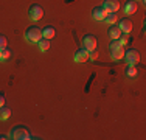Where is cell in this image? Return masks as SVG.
Segmentation results:
<instances>
[{
    "label": "cell",
    "mask_w": 146,
    "mask_h": 140,
    "mask_svg": "<svg viewBox=\"0 0 146 140\" xmlns=\"http://www.w3.org/2000/svg\"><path fill=\"white\" fill-rule=\"evenodd\" d=\"M9 135H11V139H14V140H30L31 139L30 129L27 128V126H23V125L14 126V128L11 129V132H9Z\"/></svg>",
    "instance_id": "cell-1"
},
{
    "label": "cell",
    "mask_w": 146,
    "mask_h": 140,
    "mask_svg": "<svg viewBox=\"0 0 146 140\" xmlns=\"http://www.w3.org/2000/svg\"><path fill=\"white\" fill-rule=\"evenodd\" d=\"M6 47V39H5V36L3 34H0V50L2 48H5Z\"/></svg>",
    "instance_id": "cell-21"
},
{
    "label": "cell",
    "mask_w": 146,
    "mask_h": 140,
    "mask_svg": "<svg viewBox=\"0 0 146 140\" xmlns=\"http://www.w3.org/2000/svg\"><path fill=\"white\" fill-rule=\"evenodd\" d=\"M106 14H107V11L103 6H95V8L92 9V19L96 20V22H100V20H104Z\"/></svg>",
    "instance_id": "cell-8"
},
{
    "label": "cell",
    "mask_w": 146,
    "mask_h": 140,
    "mask_svg": "<svg viewBox=\"0 0 146 140\" xmlns=\"http://www.w3.org/2000/svg\"><path fill=\"white\" fill-rule=\"evenodd\" d=\"M121 47L120 42H118V39H110V44H109V50H115V48Z\"/></svg>",
    "instance_id": "cell-19"
},
{
    "label": "cell",
    "mask_w": 146,
    "mask_h": 140,
    "mask_svg": "<svg viewBox=\"0 0 146 140\" xmlns=\"http://www.w3.org/2000/svg\"><path fill=\"white\" fill-rule=\"evenodd\" d=\"M3 104H5V95H3L2 92H0V107H2Z\"/></svg>",
    "instance_id": "cell-23"
},
{
    "label": "cell",
    "mask_w": 146,
    "mask_h": 140,
    "mask_svg": "<svg viewBox=\"0 0 146 140\" xmlns=\"http://www.w3.org/2000/svg\"><path fill=\"white\" fill-rule=\"evenodd\" d=\"M37 47H39L40 51H47L48 48H50V39H47V37H40V39L37 41Z\"/></svg>",
    "instance_id": "cell-14"
},
{
    "label": "cell",
    "mask_w": 146,
    "mask_h": 140,
    "mask_svg": "<svg viewBox=\"0 0 146 140\" xmlns=\"http://www.w3.org/2000/svg\"><path fill=\"white\" fill-rule=\"evenodd\" d=\"M9 56H11V50H9V48H2V50H0V61H5V59H8Z\"/></svg>",
    "instance_id": "cell-17"
},
{
    "label": "cell",
    "mask_w": 146,
    "mask_h": 140,
    "mask_svg": "<svg viewBox=\"0 0 146 140\" xmlns=\"http://www.w3.org/2000/svg\"><path fill=\"white\" fill-rule=\"evenodd\" d=\"M3 139H6V135L5 134H0V140H3Z\"/></svg>",
    "instance_id": "cell-24"
},
{
    "label": "cell",
    "mask_w": 146,
    "mask_h": 140,
    "mask_svg": "<svg viewBox=\"0 0 146 140\" xmlns=\"http://www.w3.org/2000/svg\"><path fill=\"white\" fill-rule=\"evenodd\" d=\"M118 42H120L121 47H126L127 42H129V37H127L126 34H124V36H120V37H118Z\"/></svg>",
    "instance_id": "cell-20"
},
{
    "label": "cell",
    "mask_w": 146,
    "mask_h": 140,
    "mask_svg": "<svg viewBox=\"0 0 146 140\" xmlns=\"http://www.w3.org/2000/svg\"><path fill=\"white\" fill-rule=\"evenodd\" d=\"M107 34H109L110 39H118L121 36V30L118 28V25H110L107 30Z\"/></svg>",
    "instance_id": "cell-10"
},
{
    "label": "cell",
    "mask_w": 146,
    "mask_h": 140,
    "mask_svg": "<svg viewBox=\"0 0 146 140\" xmlns=\"http://www.w3.org/2000/svg\"><path fill=\"white\" fill-rule=\"evenodd\" d=\"M96 58H98V55H96V51H95V50L89 51V59H92V61H95Z\"/></svg>",
    "instance_id": "cell-22"
},
{
    "label": "cell",
    "mask_w": 146,
    "mask_h": 140,
    "mask_svg": "<svg viewBox=\"0 0 146 140\" xmlns=\"http://www.w3.org/2000/svg\"><path fill=\"white\" fill-rule=\"evenodd\" d=\"M126 75H127V76H131V78H135V76L138 75V72H137V69H135V65H129V67H127Z\"/></svg>",
    "instance_id": "cell-18"
},
{
    "label": "cell",
    "mask_w": 146,
    "mask_h": 140,
    "mask_svg": "<svg viewBox=\"0 0 146 140\" xmlns=\"http://www.w3.org/2000/svg\"><path fill=\"white\" fill-rule=\"evenodd\" d=\"M124 13L126 14L137 13V3H135V0H127V2L124 3Z\"/></svg>",
    "instance_id": "cell-11"
},
{
    "label": "cell",
    "mask_w": 146,
    "mask_h": 140,
    "mask_svg": "<svg viewBox=\"0 0 146 140\" xmlns=\"http://www.w3.org/2000/svg\"><path fill=\"white\" fill-rule=\"evenodd\" d=\"M104 22L109 23V25H113L117 22V13H107L106 17H104Z\"/></svg>",
    "instance_id": "cell-16"
},
{
    "label": "cell",
    "mask_w": 146,
    "mask_h": 140,
    "mask_svg": "<svg viewBox=\"0 0 146 140\" xmlns=\"http://www.w3.org/2000/svg\"><path fill=\"white\" fill-rule=\"evenodd\" d=\"M87 59H89V51L84 47L78 48L75 51V62H87Z\"/></svg>",
    "instance_id": "cell-9"
},
{
    "label": "cell",
    "mask_w": 146,
    "mask_h": 140,
    "mask_svg": "<svg viewBox=\"0 0 146 140\" xmlns=\"http://www.w3.org/2000/svg\"><path fill=\"white\" fill-rule=\"evenodd\" d=\"M123 58L127 65H137L140 62V53H138L137 48H127V50H124Z\"/></svg>",
    "instance_id": "cell-3"
},
{
    "label": "cell",
    "mask_w": 146,
    "mask_h": 140,
    "mask_svg": "<svg viewBox=\"0 0 146 140\" xmlns=\"http://www.w3.org/2000/svg\"><path fill=\"white\" fill-rule=\"evenodd\" d=\"M28 17H30V20H33V22L40 20L44 17V8L40 5H37V3L31 5L30 9H28Z\"/></svg>",
    "instance_id": "cell-4"
},
{
    "label": "cell",
    "mask_w": 146,
    "mask_h": 140,
    "mask_svg": "<svg viewBox=\"0 0 146 140\" xmlns=\"http://www.w3.org/2000/svg\"><path fill=\"white\" fill-rule=\"evenodd\" d=\"M110 56H112V59H115V61L123 59V56H124V47H118V48H115V50H110Z\"/></svg>",
    "instance_id": "cell-13"
},
{
    "label": "cell",
    "mask_w": 146,
    "mask_h": 140,
    "mask_svg": "<svg viewBox=\"0 0 146 140\" xmlns=\"http://www.w3.org/2000/svg\"><path fill=\"white\" fill-rule=\"evenodd\" d=\"M103 8L106 9L107 13H117L118 8H120V2H118V0H104Z\"/></svg>",
    "instance_id": "cell-6"
},
{
    "label": "cell",
    "mask_w": 146,
    "mask_h": 140,
    "mask_svg": "<svg viewBox=\"0 0 146 140\" xmlns=\"http://www.w3.org/2000/svg\"><path fill=\"white\" fill-rule=\"evenodd\" d=\"M9 115H11V109L3 104V106L0 107V120H8Z\"/></svg>",
    "instance_id": "cell-15"
},
{
    "label": "cell",
    "mask_w": 146,
    "mask_h": 140,
    "mask_svg": "<svg viewBox=\"0 0 146 140\" xmlns=\"http://www.w3.org/2000/svg\"><path fill=\"white\" fill-rule=\"evenodd\" d=\"M118 28H120L121 33H124V34L131 33L132 31V20L127 19V17H123V19L118 22Z\"/></svg>",
    "instance_id": "cell-7"
},
{
    "label": "cell",
    "mask_w": 146,
    "mask_h": 140,
    "mask_svg": "<svg viewBox=\"0 0 146 140\" xmlns=\"http://www.w3.org/2000/svg\"><path fill=\"white\" fill-rule=\"evenodd\" d=\"M82 47L86 48L87 51H92L96 48V37L93 34H86L82 37Z\"/></svg>",
    "instance_id": "cell-5"
},
{
    "label": "cell",
    "mask_w": 146,
    "mask_h": 140,
    "mask_svg": "<svg viewBox=\"0 0 146 140\" xmlns=\"http://www.w3.org/2000/svg\"><path fill=\"white\" fill-rule=\"evenodd\" d=\"M42 37V30L39 27H30L25 30V39L30 44H37V41Z\"/></svg>",
    "instance_id": "cell-2"
},
{
    "label": "cell",
    "mask_w": 146,
    "mask_h": 140,
    "mask_svg": "<svg viewBox=\"0 0 146 140\" xmlns=\"http://www.w3.org/2000/svg\"><path fill=\"white\" fill-rule=\"evenodd\" d=\"M54 34H56V30H54L51 25H47L45 28H42V37H47V39H53Z\"/></svg>",
    "instance_id": "cell-12"
}]
</instances>
